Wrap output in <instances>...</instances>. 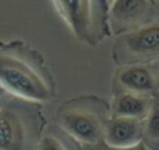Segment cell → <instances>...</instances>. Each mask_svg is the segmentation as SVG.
Here are the masks:
<instances>
[{"label":"cell","mask_w":159,"mask_h":150,"mask_svg":"<svg viewBox=\"0 0 159 150\" xmlns=\"http://www.w3.org/2000/svg\"><path fill=\"white\" fill-rule=\"evenodd\" d=\"M0 89L31 104L46 103L56 94L55 80L43 56L18 39H0Z\"/></svg>","instance_id":"cell-1"},{"label":"cell","mask_w":159,"mask_h":150,"mask_svg":"<svg viewBox=\"0 0 159 150\" xmlns=\"http://www.w3.org/2000/svg\"><path fill=\"white\" fill-rule=\"evenodd\" d=\"M57 14L80 42L98 46L110 35L107 0H52Z\"/></svg>","instance_id":"cell-2"},{"label":"cell","mask_w":159,"mask_h":150,"mask_svg":"<svg viewBox=\"0 0 159 150\" xmlns=\"http://www.w3.org/2000/svg\"><path fill=\"white\" fill-rule=\"evenodd\" d=\"M106 105L96 97H80L63 103L57 109V123L81 145L96 146L103 139Z\"/></svg>","instance_id":"cell-3"},{"label":"cell","mask_w":159,"mask_h":150,"mask_svg":"<svg viewBox=\"0 0 159 150\" xmlns=\"http://www.w3.org/2000/svg\"><path fill=\"white\" fill-rule=\"evenodd\" d=\"M42 119L20 104L0 105V150H36Z\"/></svg>","instance_id":"cell-4"},{"label":"cell","mask_w":159,"mask_h":150,"mask_svg":"<svg viewBox=\"0 0 159 150\" xmlns=\"http://www.w3.org/2000/svg\"><path fill=\"white\" fill-rule=\"evenodd\" d=\"M113 59L120 66L144 65L159 59V21L120 34L113 45Z\"/></svg>","instance_id":"cell-5"},{"label":"cell","mask_w":159,"mask_h":150,"mask_svg":"<svg viewBox=\"0 0 159 150\" xmlns=\"http://www.w3.org/2000/svg\"><path fill=\"white\" fill-rule=\"evenodd\" d=\"M151 0H113L109 6L110 32L124 34L155 21Z\"/></svg>","instance_id":"cell-6"},{"label":"cell","mask_w":159,"mask_h":150,"mask_svg":"<svg viewBox=\"0 0 159 150\" xmlns=\"http://www.w3.org/2000/svg\"><path fill=\"white\" fill-rule=\"evenodd\" d=\"M144 123L143 121L131 118L110 117L105 125L103 145L113 149H127L143 142Z\"/></svg>","instance_id":"cell-7"},{"label":"cell","mask_w":159,"mask_h":150,"mask_svg":"<svg viewBox=\"0 0 159 150\" xmlns=\"http://www.w3.org/2000/svg\"><path fill=\"white\" fill-rule=\"evenodd\" d=\"M115 80L120 91L152 95L157 89V79L145 65H124L116 72Z\"/></svg>","instance_id":"cell-8"},{"label":"cell","mask_w":159,"mask_h":150,"mask_svg":"<svg viewBox=\"0 0 159 150\" xmlns=\"http://www.w3.org/2000/svg\"><path fill=\"white\" fill-rule=\"evenodd\" d=\"M152 95L135 94L129 91H117L113 97L110 112L112 117L131 118V119L143 121L152 105Z\"/></svg>","instance_id":"cell-9"},{"label":"cell","mask_w":159,"mask_h":150,"mask_svg":"<svg viewBox=\"0 0 159 150\" xmlns=\"http://www.w3.org/2000/svg\"><path fill=\"white\" fill-rule=\"evenodd\" d=\"M143 123L144 135H147L151 140H159V98L152 100V105Z\"/></svg>","instance_id":"cell-10"},{"label":"cell","mask_w":159,"mask_h":150,"mask_svg":"<svg viewBox=\"0 0 159 150\" xmlns=\"http://www.w3.org/2000/svg\"><path fill=\"white\" fill-rule=\"evenodd\" d=\"M36 150H67L66 146L53 135H42Z\"/></svg>","instance_id":"cell-11"},{"label":"cell","mask_w":159,"mask_h":150,"mask_svg":"<svg viewBox=\"0 0 159 150\" xmlns=\"http://www.w3.org/2000/svg\"><path fill=\"white\" fill-rule=\"evenodd\" d=\"M98 150H151V149H149L144 142H141V143H138L137 146H133V148H127V149H113V148H109V146L103 145V146H101V148H99Z\"/></svg>","instance_id":"cell-12"},{"label":"cell","mask_w":159,"mask_h":150,"mask_svg":"<svg viewBox=\"0 0 159 150\" xmlns=\"http://www.w3.org/2000/svg\"><path fill=\"white\" fill-rule=\"evenodd\" d=\"M158 80H159V67H158Z\"/></svg>","instance_id":"cell-13"}]
</instances>
